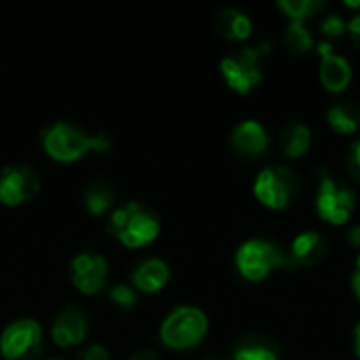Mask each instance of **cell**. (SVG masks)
Here are the masks:
<instances>
[{"label": "cell", "instance_id": "cell-8", "mask_svg": "<svg viewBox=\"0 0 360 360\" xmlns=\"http://www.w3.org/2000/svg\"><path fill=\"white\" fill-rule=\"evenodd\" d=\"M354 207H356V194L350 188L340 186L331 175L323 173L321 190L316 196L319 215L333 226H344L350 219Z\"/></svg>", "mask_w": 360, "mask_h": 360}, {"label": "cell", "instance_id": "cell-27", "mask_svg": "<svg viewBox=\"0 0 360 360\" xmlns=\"http://www.w3.org/2000/svg\"><path fill=\"white\" fill-rule=\"evenodd\" d=\"M346 27H348V32H350V36H352L354 44L360 49V15H356L354 19H350Z\"/></svg>", "mask_w": 360, "mask_h": 360}, {"label": "cell", "instance_id": "cell-3", "mask_svg": "<svg viewBox=\"0 0 360 360\" xmlns=\"http://www.w3.org/2000/svg\"><path fill=\"white\" fill-rule=\"evenodd\" d=\"M207 329L209 321L202 310L194 306H179L162 321L160 340L167 348L188 350L205 340Z\"/></svg>", "mask_w": 360, "mask_h": 360}, {"label": "cell", "instance_id": "cell-13", "mask_svg": "<svg viewBox=\"0 0 360 360\" xmlns=\"http://www.w3.org/2000/svg\"><path fill=\"white\" fill-rule=\"evenodd\" d=\"M270 137L264 124L257 120H245L232 131V148L238 156L245 158H259L268 152Z\"/></svg>", "mask_w": 360, "mask_h": 360}, {"label": "cell", "instance_id": "cell-31", "mask_svg": "<svg viewBox=\"0 0 360 360\" xmlns=\"http://www.w3.org/2000/svg\"><path fill=\"white\" fill-rule=\"evenodd\" d=\"M352 289H354V293L359 295L360 300V272H356V274L352 276Z\"/></svg>", "mask_w": 360, "mask_h": 360}, {"label": "cell", "instance_id": "cell-21", "mask_svg": "<svg viewBox=\"0 0 360 360\" xmlns=\"http://www.w3.org/2000/svg\"><path fill=\"white\" fill-rule=\"evenodd\" d=\"M323 6H325V2H321V0H281L278 2V8L287 17H291V21H297V23L321 13Z\"/></svg>", "mask_w": 360, "mask_h": 360}, {"label": "cell", "instance_id": "cell-7", "mask_svg": "<svg viewBox=\"0 0 360 360\" xmlns=\"http://www.w3.org/2000/svg\"><path fill=\"white\" fill-rule=\"evenodd\" d=\"M42 344V327L34 319H19L4 327L0 335V354L6 360H32Z\"/></svg>", "mask_w": 360, "mask_h": 360}, {"label": "cell", "instance_id": "cell-26", "mask_svg": "<svg viewBox=\"0 0 360 360\" xmlns=\"http://www.w3.org/2000/svg\"><path fill=\"white\" fill-rule=\"evenodd\" d=\"M80 360H112V356H110L105 346L93 344V346H89V348H84L80 352Z\"/></svg>", "mask_w": 360, "mask_h": 360}, {"label": "cell", "instance_id": "cell-6", "mask_svg": "<svg viewBox=\"0 0 360 360\" xmlns=\"http://www.w3.org/2000/svg\"><path fill=\"white\" fill-rule=\"evenodd\" d=\"M300 181L289 167H268L264 169L253 186V192L262 205L274 211H283L297 196Z\"/></svg>", "mask_w": 360, "mask_h": 360}, {"label": "cell", "instance_id": "cell-19", "mask_svg": "<svg viewBox=\"0 0 360 360\" xmlns=\"http://www.w3.org/2000/svg\"><path fill=\"white\" fill-rule=\"evenodd\" d=\"M116 200V192L105 181H95L84 190V207L91 215H103Z\"/></svg>", "mask_w": 360, "mask_h": 360}, {"label": "cell", "instance_id": "cell-12", "mask_svg": "<svg viewBox=\"0 0 360 360\" xmlns=\"http://www.w3.org/2000/svg\"><path fill=\"white\" fill-rule=\"evenodd\" d=\"M89 333V323H86V314L76 308V306H70L65 308L53 323V329H51V335H53V342L59 346V348H72V346H78L84 342Z\"/></svg>", "mask_w": 360, "mask_h": 360}, {"label": "cell", "instance_id": "cell-11", "mask_svg": "<svg viewBox=\"0 0 360 360\" xmlns=\"http://www.w3.org/2000/svg\"><path fill=\"white\" fill-rule=\"evenodd\" d=\"M321 55V82L329 93H342L352 80V68L346 57L335 55L329 42L319 44Z\"/></svg>", "mask_w": 360, "mask_h": 360}, {"label": "cell", "instance_id": "cell-14", "mask_svg": "<svg viewBox=\"0 0 360 360\" xmlns=\"http://www.w3.org/2000/svg\"><path fill=\"white\" fill-rule=\"evenodd\" d=\"M327 255V243L319 232H302L295 236L291 245L289 257V268L291 266H316L325 259Z\"/></svg>", "mask_w": 360, "mask_h": 360}, {"label": "cell", "instance_id": "cell-29", "mask_svg": "<svg viewBox=\"0 0 360 360\" xmlns=\"http://www.w3.org/2000/svg\"><path fill=\"white\" fill-rule=\"evenodd\" d=\"M129 360H160V356L154 350H139V352H135Z\"/></svg>", "mask_w": 360, "mask_h": 360}, {"label": "cell", "instance_id": "cell-5", "mask_svg": "<svg viewBox=\"0 0 360 360\" xmlns=\"http://www.w3.org/2000/svg\"><path fill=\"white\" fill-rule=\"evenodd\" d=\"M236 268L238 272L253 283L268 278V274L276 268H289V257L270 240L253 238L240 245L236 251Z\"/></svg>", "mask_w": 360, "mask_h": 360}, {"label": "cell", "instance_id": "cell-16", "mask_svg": "<svg viewBox=\"0 0 360 360\" xmlns=\"http://www.w3.org/2000/svg\"><path fill=\"white\" fill-rule=\"evenodd\" d=\"M215 27L228 40H247L251 36V32H253L251 19L245 13H240L238 8H232V6H226V8L217 11Z\"/></svg>", "mask_w": 360, "mask_h": 360}, {"label": "cell", "instance_id": "cell-34", "mask_svg": "<svg viewBox=\"0 0 360 360\" xmlns=\"http://www.w3.org/2000/svg\"><path fill=\"white\" fill-rule=\"evenodd\" d=\"M49 360H61V359H49Z\"/></svg>", "mask_w": 360, "mask_h": 360}, {"label": "cell", "instance_id": "cell-25", "mask_svg": "<svg viewBox=\"0 0 360 360\" xmlns=\"http://www.w3.org/2000/svg\"><path fill=\"white\" fill-rule=\"evenodd\" d=\"M346 167H348V173L360 181V139L352 143V148L346 156Z\"/></svg>", "mask_w": 360, "mask_h": 360}, {"label": "cell", "instance_id": "cell-10", "mask_svg": "<svg viewBox=\"0 0 360 360\" xmlns=\"http://www.w3.org/2000/svg\"><path fill=\"white\" fill-rule=\"evenodd\" d=\"M72 285L84 295H97L105 287L108 262L97 253H78L72 264Z\"/></svg>", "mask_w": 360, "mask_h": 360}, {"label": "cell", "instance_id": "cell-15", "mask_svg": "<svg viewBox=\"0 0 360 360\" xmlns=\"http://www.w3.org/2000/svg\"><path fill=\"white\" fill-rule=\"evenodd\" d=\"M171 278V270L162 259H146L133 272V283L143 293H158Z\"/></svg>", "mask_w": 360, "mask_h": 360}, {"label": "cell", "instance_id": "cell-28", "mask_svg": "<svg viewBox=\"0 0 360 360\" xmlns=\"http://www.w3.org/2000/svg\"><path fill=\"white\" fill-rule=\"evenodd\" d=\"M346 240L352 245V247H360V226H352L346 234Z\"/></svg>", "mask_w": 360, "mask_h": 360}, {"label": "cell", "instance_id": "cell-23", "mask_svg": "<svg viewBox=\"0 0 360 360\" xmlns=\"http://www.w3.org/2000/svg\"><path fill=\"white\" fill-rule=\"evenodd\" d=\"M110 300L120 306V308H133L137 304V293L133 291V287L129 285H114L110 291H108Z\"/></svg>", "mask_w": 360, "mask_h": 360}, {"label": "cell", "instance_id": "cell-22", "mask_svg": "<svg viewBox=\"0 0 360 360\" xmlns=\"http://www.w3.org/2000/svg\"><path fill=\"white\" fill-rule=\"evenodd\" d=\"M312 44H314V40H312L310 30L304 23L291 21L285 32V46L293 53H308L312 49Z\"/></svg>", "mask_w": 360, "mask_h": 360}, {"label": "cell", "instance_id": "cell-1", "mask_svg": "<svg viewBox=\"0 0 360 360\" xmlns=\"http://www.w3.org/2000/svg\"><path fill=\"white\" fill-rule=\"evenodd\" d=\"M110 146L112 143L108 135H89L68 122H55L42 133V148L46 156L57 162H76L89 152L103 154L110 150Z\"/></svg>", "mask_w": 360, "mask_h": 360}, {"label": "cell", "instance_id": "cell-20", "mask_svg": "<svg viewBox=\"0 0 360 360\" xmlns=\"http://www.w3.org/2000/svg\"><path fill=\"white\" fill-rule=\"evenodd\" d=\"M234 360H278V352L262 338H247L234 350Z\"/></svg>", "mask_w": 360, "mask_h": 360}, {"label": "cell", "instance_id": "cell-17", "mask_svg": "<svg viewBox=\"0 0 360 360\" xmlns=\"http://www.w3.org/2000/svg\"><path fill=\"white\" fill-rule=\"evenodd\" d=\"M312 143V133L302 122H291L281 131V148L289 158H302Z\"/></svg>", "mask_w": 360, "mask_h": 360}, {"label": "cell", "instance_id": "cell-9", "mask_svg": "<svg viewBox=\"0 0 360 360\" xmlns=\"http://www.w3.org/2000/svg\"><path fill=\"white\" fill-rule=\"evenodd\" d=\"M40 190V175L30 165H13L0 171V202L4 207H21Z\"/></svg>", "mask_w": 360, "mask_h": 360}, {"label": "cell", "instance_id": "cell-2", "mask_svg": "<svg viewBox=\"0 0 360 360\" xmlns=\"http://www.w3.org/2000/svg\"><path fill=\"white\" fill-rule=\"evenodd\" d=\"M108 230L129 249L152 245L160 234L158 217L141 202H124L110 215Z\"/></svg>", "mask_w": 360, "mask_h": 360}, {"label": "cell", "instance_id": "cell-24", "mask_svg": "<svg viewBox=\"0 0 360 360\" xmlns=\"http://www.w3.org/2000/svg\"><path fill=\"white\" fill-rule=\"evenodd\" d=\"M321 30H323V34H325V36L338 38V36H342V34H344V30H346V21H344L340 15H329V17L321 23Z\"/></svg>", "mask_w": 360, "mask_h": 360}, {"label": "cell", "instance_id": "cell-18", "mask_svg": "<svg viewBox=\"0 0 360 360\" xmlns=\"http://www.w3.org/2000/svg\"><path fill=\"white\" fill-rule=\"evenodd\" d=\"M327 122L333 127V131L352 135L360 129V108L352 101L338 103L327 112Z\"/></svg>", "mask_w": 360, "mask_h": 360}, {"label": "cell", "instance_id": "cell-32", "mask_svg": "<svg viewBox=\"0 0 360 360\" xmlns=\"http://www.w3.org/2000/svg\"><path fill=\"white\" fill-rule=\"evenodd\" d=\"M346 6H352V8H359L360 0H346Z\"/></svg>", "mask_w": 360, "mask_h": 360}, {"label": "cell", "instance_id": "cell-33", "mask_svg": "<svg viewBox=\"0 0 360 360\" xmlns=\"http://www.w3.org/2000/svg\"><path fill=\"white\" fill-rule=\"evenodd\" d=\"M202 360H221L219 356H207V359H202Z\"/></svg>", "mask_w": 360, "mask_h": 360}, {"label": "cell", "instance_id": "cell-4", "mask_svg": "<svg viewBox=\"0 0 360 360\" xmlns=\"http://www.w3.org/2000/svg\"><path fill=\"white\" fill-rule=\"evenodd\" d=\"M270 44L264 42L259 46H249V49H240L234 55H228L221 59L219 70L228 82V86L240 95L251 93L264 78V65L262 59L268 55Z\"/></svg>", "mask_w": 360, "mask_h": 360}, {"label": "cell", "instance_id": "cell-30", "mask_svg": "<svg viewBox=\"0 0 360 360\" xmlns=\"http://www.w3.org/2000/svg\"><path fill=\"white\" fill-rule=\"evenodd\" d=\"M354 350H356V356L360 359V323L354 329Z\"/></svg>", "mask_w": 360, "mask_h": 360}]
</instances>
